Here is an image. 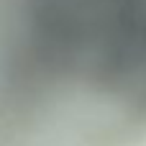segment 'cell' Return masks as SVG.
<instances>
[{
  "instance_id": "6da1fadb",
  "label": "cell",
  "mask_w": 146,
  "mask_h": 146,
  "mask_svg": "<svg viewBox=\"0 0 146 146\" xmlns=\"http://www.w3.org/2000/svg\"><path fill=\"white\" fill-rule=\"evenodd\" d=\"M23 62L44 80L146 103V0H26Z\"/></svg>"
}]
</instances>
